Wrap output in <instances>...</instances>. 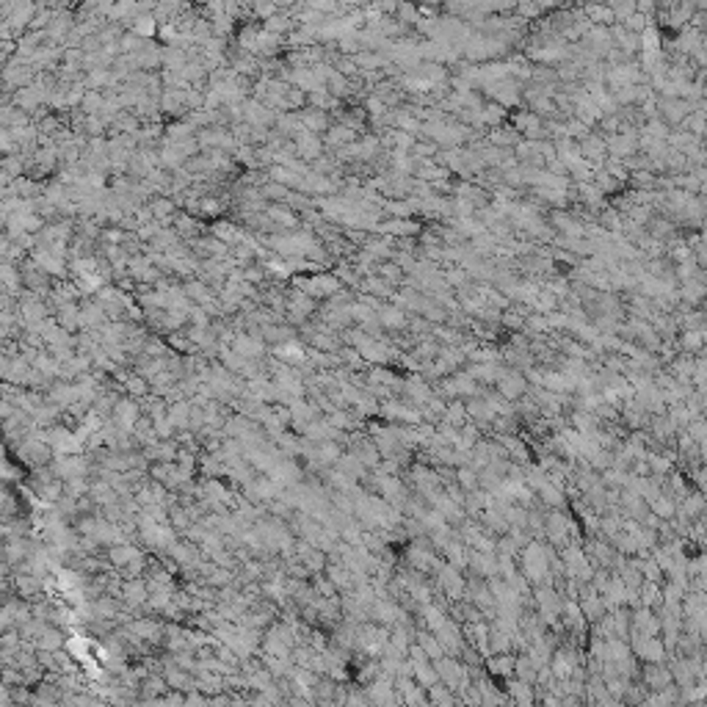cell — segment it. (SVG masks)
I'll use <instances>...</instances> for the list:
<instances>
[{"instance_id":"6da1fadb","label":"cell","mask_w":707,"mask_h":707,"mask_svg":"<svg viewBox=\"0 0 707 707\" xmlns=\"http://www.w3.org/2000/svg\"><path fill=\"white\" fill-rule=\"evenodd\" d=\"M376 320H379L382 326H390V329L406 326V315H403V310H395V307H379Z\"/></svg>"},{"instance_id":"7a4b0ae2","label":"cell","mask_w":707,"mask_h":707,"mask_svg":"<svg viewBox=\"0 0 707 707\" xmlns=\"http://www.w3.org/2000/svg\"><path fill=\"white\" fill-rule=\"evenodd\" d=\"M680 345L685 348V354L699 351L702 348V329H685V334L680 337Z\"/></svg>"},{"instance_id":"3957f363","label":"cell","mask_w":707,"mask_h":707,"mask_svg":"<svg viewBox=\"0 0 707 707\" xmlns=\"http://www.w3.org/2000/svg\"><path fill=\"white\" fill-rule=\"evenodd\" d=\"M332 133H334V136H329L332 144H343V141H354V139H357L354 127H334Z\"/></svg>"},{"instance_id":"277c9868","label":"cell","mask_w":707,"mask_h":707,"mask_svg":"<svg viewBox=\"0 0 707 707\" xmlns=\"http://www.w3.org/2000/svg\"><path fill=\"white\" fill-rule=\"evenodd\" d=\"M368 111H371V116H384L387 114V105H384V100H379V97H371L368 100Z\"/></svg>"},{"instance_id":"5b68a950","label":"cell","mask_w":707,"mask_h":707,"mask_svg":"<svg viewBox=\"0 0 707 707\" xmlns=\"http://www.w3.org/2000/svg\"><path fill=\"white\" fill-rule=\"evenodd\" d=\"M500 390H503L506 395L520 393V390H522V379H520V376H508V382H503V384H500Z\"/></svg>"},{"instance_id":"8992f818","label":"cell","mask_w":707,"mask_h":707,"mask_svg":"<svg viewBox=\"0 0 707 707\" xmlns=\"http://www.w3.org/2000/svg\"><path fill=\"white\" fill-rule=\"evenodd\" d=\"M434 150H437V144H414V155L420 157H428V155H434Z\"/></svg>"}]
</instances>
